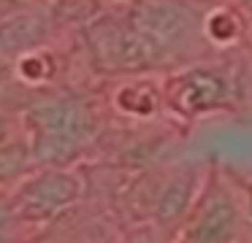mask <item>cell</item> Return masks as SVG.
I'll list each match as a JSON object with an SVG mask.
<instances>
[{
    "label": "cell",
    "mask_w": 252,
    "mask_h": 243,
    "mask_svg": "<svg viewBox=\"0 0 252 243\" xmlns=\"http://www.w3.org/2000/svg\"><path fill=\"white\" fill-rule=\"evenodd\" d=\"M247 208L220 173L209 170L203 192L187 219L179 224L174 243H241Z\"/></svg>",
    "instance_id": "1"
},
{
    "label": "cell",
    "mask_w": 252,
    "mask_h": 243,
    "mask_svg": "<svg viewBox=\"0 0 252 243\" xmlns=\"http://www.w3.org/2000/svg\"><path fill=\"white\" fill-rule=\"evenodd\" d=\"M82 192L84 181L73 167H35L8 192V208L14 219L44 224L76 205L82 200Z\"/></svg>",
    "instance_id": "2"
},
{
    "label": "cell",
    "mask_w": 252,
    "mask_h": 243,
    "mask_svg": "<svg viewBox=\"0 0 252 243\" xmlns=\"http://www.w3.org/2000/svg\"><path fill=\"white\" fill-rule=\"evenodd\" d=\"M87 43L93 59L106 70L141 73L155 68L163 57L155 43L133 27L130 19L122 22L111 14H98L93 22H87Z\"/></svg>",
    "instance_id": "3"
},
{
    "label": "cell",
    "mask_w": 252,
    "mask_h": 243,
    "mask_svg": "<svg viewBox=\"0 0 252 243\" xmlns=\"http://www.w3.org/2000/svg\"><path fill=\"white\" fill-rule=\"evenodd\" d=\"M25 130L30 138L57 140L79 151H87V146L98 135V119L87 103L76 97H55V100H41L28 108Z\"/></svg>",
    "instance_id": "4"
},
{
    "label": "cell",
    "mask_w": 252,
    "mask_h": 243,
    "mask_svg": "<svg viewBox=\"0 0 252 243\" xmlns=\"http://www.w3.org/2000/svg\"><path fill=\"white\" fill-rule=\"evenodd\" d=\"M133 27L155 43L160 54L187 46L195 35L203 38V16L182 0H141L130 16Z\"/></svg>",
    "instance_id": "5"
},
{
    "label": "cell",
    "mask_w": 252,
    "mask_h": 243,
    "mask_svg": "<svg viewBox=\"0 0 252 243\" xmlns=\"http://www.w3.org/2000/svg\"><path fill=\"white\" fill-rule=\"evenodd\" d=\"M163 97L179 116L195 119L225 108L228 79L212 68H187L163 86Z\"/></svg>",
    "instance_id": "6"
},
{
    "label": "cell",
    "mask_w": 252,
    "mask_h": 243,
    "mask_svg": "<svg viewBox=\"0 0 252 243\" xmlns=\"http://www.w3.org/2000/svg\"><path fill=\"white\" fill-rule=\"evenodd\" d=\"M206 176L209 173H203L198 165H185L163 178L152 203V219L160 230H179V224L201 197Z\"/></svg>",
    "instance_id": "7"
},
{
    "label": "cell",
    "mask_w": 252,
    "mask_h": 243,
    "mask_svg": "<svg viewBox=\"0 0 252 243\" xmlns=\"http://www.w3.org/2000/svg\"><path fill=\"white\" fill-rule=\"evenodd\" d=\"M52 22L41 11H17L0 19V59L17 62L49 41Z\"/></svg>",
    "instance_id": "8"
},
{
    "label": "cell",
    "mask_w": 252,
    "mask_h": 243,
    "mask_svg": "<svg viewBox=\"0 0 252 243\" xmlns=\"http://www.w3.org/2000/svg\"><path fill=\"white\" fill-rule=\"evenodd\" d=\"M111 103H114V108L122 113V116L152 119L155 113L163 108L165 97H163V89H160L158 84H152V81H147V79H127V81H122V84L114 89Z\"/></svg>",
    "instance_id": "9"
},
{
    "label": "cell",
    "mask_w": 252,
    "mask_h": 243,
    "mask_svg": "<svg viewBox=\"0 0 252 243\" xmlns=\"http://www.w3.org/2000/svg\"><path fill=\"white\" fill-rule=\"evenodd\" d=\"M241 16L228 5H217L209 14H203V38L214 46H233L241 38Z\"/></svg>",
    "instance_id": "10"
},
{
    "label": "cell",
    "mask_w": 252,
    "mask_h": 243,
    "mask_svg": "<svg viewBox=\"0 0 252 243\" xmlns=\"http://www.w3.org/2000/svg\"><path fill=\"white\" fill-rule=\"evenodd\" d=\"M14 73L30 86H44L46 81L55 76V59L44 52V46L35 49V52H28L25 57H19L14 62Z\"/></svg>",
    "instance_id": "11"
},
{
    "label": "cell",
    "mask_w": 252,
    "mask_h": 243,
    "mask_svg": "<svg viewBox=\"0 0 252 243\" xmlns=\"http://www.w3.org/2000/svg\"><path fill=\"white\" fill-rule=\"evenodd\" d=\"M11 138H17V133H14V119L6 116V113H0V146L8 143Z\"/></svg>",
    "instance_id": "12"
},
{
    "label": "cell",
    "mask_w": 252,
    "mask_h": 243,
    "mask_svg": "<svg viewBox=\"0 0 252 243\" xmlns=\"http://www.w3.org/2000/svg\"><path fill=\"white\" fill-rule=\"evenodd\" d=\"M247 214L252 216V187H250V192H247Z\"/></svg>",
    "instance_id": "13"
},
{
    "label": "cell",
    "mask_w": 252,
    "mask_h": 243,
    "mask_svg": "<svg viewBox=\"0 0 252 243\" xmlns=\"http://www.w3.org/2000/svg\"><path fill=\"white\" fill-rule=\"evenodd\" d=\"M0 243H17V241L11 235H6V232H0Z\"/></svg>",
    "instance_id": "14"
}]
</instances>
